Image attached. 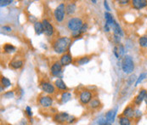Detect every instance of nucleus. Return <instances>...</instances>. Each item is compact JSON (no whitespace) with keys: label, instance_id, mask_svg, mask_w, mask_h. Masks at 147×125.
Segmentation results:
<instances>
[{"label":"nucleus","instance_id":"1","mask_svg":"<svg viewBox=\"0 0 147 125\" xmlns=\"http://www.w3.org/2000/svg\"><path fill=\"white\" fill-rule=\"evenodd\" d=\"M71 44V39L68 37H59L52 42V48L58 55H64L68 52Z\"/></svg>","mask_w":147,"mask_h":125},{"label":"nucleus","instance_id":"2","mask_svg":"<svg viewBox=\"0 0 147 125\" xmlns=\"http://www.w3.org/2000/svg\"><path fill=\"white\" fill-rule=\"evenodd\" d=\"M84 21L81 17L78 16H75V17H71L69 18L66 23L65 26L67 27V29L71 32H74V31H78L80 30L84 25Z\"/></svg>","mask_w":147,"mask_h":125},{"label":"nucleus","instance_id":"3","mask_svg":"<svg viewBox=\"0 0 147 125\" xmlns=\"http://www.w3.org/2000/svg\"><path fill=\"white\" fill-rule=\"evenodd\" d=\"M122 69L124 73L130 74L134 70V62L132 56L126 55L122 60Z\"/></svg>","mask_w":147,"mask_h":125},{"label":"nucleus","instance_id":"4","mask_svg":"<svg viewBox=\"0 0 147 125\" xmlns=\"http://www.w3.org/2000/svg\"><path fill=\"white\" fill-rule=\"evenodd\" d=\"M65 3H61L54 10L53 16L54 19L57 23H61L65 20Z\"/></svg>","mask_w":147,"mask_h":125},{"label":"nucleus","instance_id":"5","mask_svg":"<svg viewBox=\"0 0 147 125\" xmlns=\"http://www.w3.org/2000/svg\"><path fill=\"white\" fill-rule=\"evenodd\" d=\"M39 86H40L42 92L49 95H54L56 94L55 86L48 79H42L39 83Z\"/></svg>","mask_w":147,"mask_h":125},{"label":"nucleus","instance_id":"6","mask_svg":"<svg viewBox=\"0 0 147 125\" xmlns=\"http://www.w3.org/2000/svg\"><path fill=\"white\" fill-rule=\"evenodd\" d=\"M94 98V94L91 90L88 89H82L78 95V101L82 105H87Z\"/></svg>","mask_w":147,"mask_h":125},{"label":"nucleus","instance_id":"7","mask_svg":"<svg viewBox=\"0 0 147 125\" xmlns=\"http://www.w3.org/2000/svg\"><path fill=\"white\" fill-rule=\"evenodd\" d=\"M38 103L43 109H49L53 105L54 98L51 95L41 94L38 98Z\"/></svg>","mask_w":147,"mask_h":125},{"label":"nucleus","instance_id":"8","mask_svg":"<svg viewBox=\"0 0 147 125\" xmlns=\"http://www.w3.org/2000/svg\"><path fill=\"white\" fill-rule=\"evenodd\" d=\"M62 68H63V66L61 65V63L60 62V61H55V62L51 64V66H50L51 75L54 77H56L58 78H61Z\"/></svg>","mask_w":147,"mask_h":125},{"label":"nucleus","instance_id":"9","mask_svg":"<svg viewBox=\"0 0 147 125\" xmlns=\"http://www.w3.org/2000/svg\"><path fill=\"white\" fill-rule=\"evenodd\" d=\"M70 118V115L67 112H56L55 113V115L53 116V120L59 124H67L68 120Z\"/></svg>","mask_w":147,"mask_h":125},{"label":"nucleus","instance_id":"10","mask_svg":"<svg viewBox=\"0 0 147 125\" xmlns=\"http://www.w3.org/2000/svg\"><path fill=\"white\" fill-rule=\"evenodd\" d=\"M42 23L43 26V33L47 37H53L55 32V29L54 26L47 19H42Z\"/></svg>","mask_w":147,"mask_h":125},{"label":"nucleus","instance_id":"11","mask_svg":"<svg viewBox=\"0 0 147 125\" xmlns=\"http://www.w3.org/2000/svg\"><path fill=\"white\" fill-rule=\"evenodd\" d=\"M23 66H24V59L19 55L14 56L12 60L9 61V67H11L14 70H19Z\"/></svg>","mask_w":147,"mask_h":125},{"label":"nucleus","instance_id":"12","mask_svg":"<svg viewBox=\"0 0 147 125\" xmlns=\"http://www.w3.org/2000/svg\"><path fill=\"white\" fill-rule=\"evenodd\" d=\"M147 89H141L139 91L138 95L135 96V98H134V101H133L134 105V106H140V105H141V103H142V101H145Z\"/></svg>","mask_w":147,"mask_h":125},{"label":"nucleus","instance_id":"13","mask_svg":"<svg viewBox=\"0 0 147 125\" xmlns=\"http://www.w3.org/2000/svg\"><path fill=\"white\" fill-rule=\"evenodd\" d=\"M123 116L127 117L132 120H134V115H135V109H134V104L127 105L126 107L124 108L123 113H122Z\"/></svg>","mask_w":147,"mask_h":125},{"label":"nucleus","instance_id":"14","mask_svg":"<svg viewBox=\"0 0 147 125\" xmlns=\"http://www.w3.org/2000/svg\"><path fill=\"white\" fill-rule=\"evenodd\" d=\"M77 3L76 2H68L65 3V14L68 16H72L77 12Z\"/></svg>","mask_w":147,"mask_h":125},{"label":"nucleus","instance_id":"15","mask_svg":"<svg viewBox=\"0 0 147 125\" xmlns=\"http://www.w3.org/2000/svg\"><path fill=\"white\" fill-rule=\"evenodd\" d=\"M60 62L61 63V65L63 66H68L70 65L71 63L73 62V57L72 55H71V53L68 51L66 52L65 54L62 55L60 58Z\"/></svg>","mask_w":147,"mask_h":125},{"label":"nucleus","instance_id":"16","mask_svg":"<svg viewBox=\"0 0 147 125\" xmlns=\"http://www.w3.org/2000/svg\"><path fill=\"white\" fill-rule=\"evenodd\" d=\"M131 5L134 9H142L147 7V0H133L131 1Z\"/></svg>","mask_w":147,"mask_h":125},{"label":"nucleus","instance_id":"17","mask_svg":"<svg viewBox=\"0 0 147 125\" xmlns=\"http://www.w3.org/2000/svg\"><path fill=\"white\" fill-rule=\"evenodd\" d=\"M101 105H102L101 101L98 97H94L92 99V101L89 102V104L88 105V106L90 110H98L100 107H101Z\"/></svg>","mask_w":147,"mask_h":125},{"label":"nucleus","instance_id":"18","mask_svg":"<svg viewBox=\"0 0 147 125\" xmlns=\"http://www.w3.org/2000/svg\"><path fill=\"white\" fill-rule=\"evenodd\" d=\"M54 85L55 86L56 89L60 90V91H62V92H65V91H68V87L66 86V84L65 83L63 80L61 78H57L55 83H54Z\"/></svg>","mask_w":147,"mask_h":125},{"label":"nucleus","instance_id":"19","mask_svg":"<svg viewBox=\"0 0 147 125\" xmlns=\"http://www.w3.org/2000/svg\"><path fill=\"white\" fill-rule=\"evenodd\" d=\"M16 50H17L16 47H15L11 43H5L3 46V53H5L7 55H11V54L15 53Z\"/></svg>","mask_w":147,"mask_h":125},{"label":"nucleus","instance_id":"20","mask_svg":"<svg viewBox=\"0 0 147 125\" xmlns=\"http://www.w3.org/2000/svg\"><path fill=\"white\" fill-rule=\"evenodd\" d=\"M111 28H112V31H113V35L119 36V37H123V31H122L119 24H117V22L116 21L113 22V24L111 26Z\"/></svg>","mask_w":147,"mask_h":125},{"label":"nucleus","instance_id":"21","mask_svg":"<svg viewBox=\"0 0 147 125\" xmlns=\"http://www.w3.org/2000/svg\"><path fill=\"white\" fill-rule=\"evenodd\" d=\"M33 27L37 35H41L43 33V26H42V21H35Z\"/></svg>","mask_w":147,"mask_h":125},{"label":"nucleus","instance_id":"22","mask_svg":"<svg viewBox=\"0 0 147 125\" xmlns=\"http://www.w3.org/2000/svg\"><path fill=\"white\" fill-rule=\"evenodd\" d=\"M71 99V92H68V91H65V92H62L61 94V102L62 104H65L66 102H68Z\"/></svg>","mask_w":147,"mask_h":125},{"label":"nucleus","instance_id":"23","mask_svg":"<svg viewBox=\"0 0 147 125\" xmlns=\"http://www.w3.org/2000/svg\"><path fill=\"white\" fill-rule=\"evenodd\" d=\"M90 60H91L90 56H88V55H84V56L79 57L78 59H77V60L75 61V63H76L77 65H78V66H84L85 64L89 62Z\"/></svg>","mask_w":147,"mask_h":125},{"label":"nucleus","instance_id":"24","mask_svg":"<svg viewBox=\"0 0 147 125\" xmlns=\"http://www.w3.org/2000/svg\"><path fill=\"white\" fill-rule=\"evenodd\" d=\"M118 123L120 125H132V119L124 117L121 114L118 117Z\"/></svg>","mask_w":147,"mask_h":125},{"label":"nucleus","instance_id":"25","mask_svg":"<svg viewBox=\"0 0 147 125\" xmlns=\"http://www.w3.org/2000/svg\"><path fill=\"white\" fill-rule=\"evenodd\" d=\"M105 23L107 25H109L111 27L113 24V22L115 21V20L113 19V16L111 13L109 12H105Z\"/></svg>","mask_w":147,"mask_h":125},{"label":"nucleus","instance_id":"26","mask_svg":"<svg viewBox=\"0 0 147 125\" xmlns=\"http://www.w3.org/2000/svg\"><path fill=\"white\" fill-rule=\"evenodd\" d=\"M139 44L141 49H147V36H142L139 39Z\"/></svg>","mask_w":147,"mask_h":125},{"label":"nucleus","instance_id":"27","mask_svg":"<svg viewBox=\"0 0 147 125\" xmlns=\"http://www.w3.org/2000/svg\"><path fill=\"white\" fill-rule=\"evenodd\" d=\"M115 116H116V111L114 110H110L106 112L105 114V118L107 121H114V118H115Z\"/></svg>","mask_w":147,"mask_h":125},{"label":"nucleus","instance_id":"28","mask_svg":"<svg viewBox=\"0 0 147 125\" xmlns=\"http://www.w3.org/2000/svg\"><path fill=\"white\" fill-rule=\"evenodd\" d=\"M1 85L3 88H8L9 86H11V82L9 78H5L3 76H1Z\"/></svg>","mask_w":147,"mask_h":125},{"label":"nucleus","instance_id":"29","mask_svg":"<svg viewBox=\"0 0 147 125\" xmlns=\"http://www.w3.org/2000/svg\"><path fill=\"white\" fill-rule=\"evenodd\" d=\"M82 32L80 30H78V31H74V32H71V39H78L81 37L82 35Z\"/></svg>","mask_w":147,"mask_h":125},{"label":"nucleus","instance_id":"30","mask_svg":"<svg viewBox=\"0 0 147 125\" xmlns=\"http://www.w3.org/2000/svg\"><path fill=\"white\" fill-rule=\"evenodd\" d=\"M146 78V72H144V73H141V74L140 75V77L138 78V79H137V81H136V83H135V85H134V86H137L139 83H140L142 80H144Z\"/></svg>","mask_w":147,"mask_h":125},{"label":"nucleus","instance_id":"31","mask_svg":"<svg viewBox=\"0 0 147 125\" xmlns=\"http://www.w3.org/2000/svg\"><path fill=\"white\" fill-rule=\"evenodd\" d=\"M3 96L7 98V99H10V98H13L15 96V94H14V91H8Z\"/></svg>","mask_w":147,"mask_h":125},{"label":"nucleus","instance_id":"32","mask_svg":"<svg viewBox=\"0 0 147 125\" xmlns=\"http://www.w3.org/2000/svg\"><path fill=\"white\" fill-rule=\"evenodd\" d=\"M12 3L11 0H1L0 1V6L1 7H5L9 4H10Z\"/></svg>","mask_w":147,"mask_h":125},{"label":"nucleus","instance_id":"33","mask_svg":"<svg viewBox=\"0 0 147 125\" xmlns=\"http://www.w3.org/2000/svg\"><path fill=\"white\" fill-rule=\"evenodd\" d=\"M26 115H27L29 118H32V117L33 113H32V109H31L30 106H26Z\"/></svg>","mask_w":147,"mask_h":125},{"label":"nucleus","instance_id":"34","mask_svg":"<svg viewBox=\"0 0 147 125\" xmlns=\"http://www.w3.org/2000/svg\"><path fill=\"white\" fill-rule=\"evenodd\" d=\"M141 118V111L139 110H135V115H134V119H137V121H139Z\"/></svg>","mask_w":147,"mask_h":125},{"label":"nucleus","instance_id":"35","mask_svg":"<svg viewBox=\"0 0 147 125\" xmlns=\"http://www.w3.org/2000/svg\"><path fill=\"white\" fill-rule=\"evenodd\" d=\"M88 24L87 22H84L83 26H82V28L80 29V31L82 32V33H85L88 31Z\"/></svg>","mask_w":147,"mask_h":125},{"label":"nucleus","instance_id":"36","mask_svg":"<svg viewBox=\"0 0 147 125\" xmlns=\"http://www.w3.org/2000/svg\"><path fill=\"white\" fill-rule=\"evenodd\" d=\"M113 53H114V55H116V57H117V59L120 58V55H119V52H118V46H115V47H114Z\"/></svg>","mask_w":147,"mask_h":125},{"label":"nucleus","instance_id":"37","mask_svg":"<svg viewBox=\"0 0 147 125\" xmlns=\"http://www.w3.org/2000/svg\"><path fill=\"white\" fill-rule=\"evenodd\" d=\"M117 3L120 5H127V4H129L131 3V1H128V0H119V1H117Z\"/></svg>","mask_w":147,"mask_h":125},{"label":"nucleus","instance_id":"38","mask_svg":"<svg viewBox=\"0 0 147 125\" xmlns=\"http://www.w3.org/2000/svg\"><path fill=\"white\" fill-rule=\"evenodd\" d=\"M74 121H76V118H75V117H73V116H70V118H69V120H68L67 124H72Z\"/></svg>","mask_w":147,"mask_h":125},{"label":"nucleus","instance_id":"39","mask_svg":"<svg viewBox=\"0 0 147 125\" xmlns=\"http://www.w3.org/2000/svg\"><path fill=\"white\" fill-rule=\"evenodd\" d=\"M2 29H3V31H5V32H11V28H10L9 26H3Z\"/></svg>","mask_w":147,"mask_h":125},{"label":"nucleus","instance_id":"40","mask_svg":"<svg viewBox=\"0 0 147 125\" xmlns=\"http://www.w3.org/2000/svg\"><path fill=\"white\" fill-rule=\"evenodd\" d=\"M104 5H105V8H106V10L110 11V8H109V6H108V3H107V1H104Z\"/></svg>","mask_w":147,"mask_h":125},{"label":"nucleus","instance_id":"41","mask_svg":"<svg viewBox=\"0 0 147 125\" xmlns=\"http://www.w3.org/2000/svg\"><path fill=\"white\" fill-rule=\"evenodd\" d=\"M100 125H111V124H110V123H108V122H105V123H103V124H101Z\"/></svg>","mask_w":147,"mask_h":125},{"label":"nucleus","instance_id":"42","mask_svg":"<svg viewBox=\"0 0 147 125\" xmlns=\"http://www.w3.org/2000/svg\"><path fill=\"white\" fill-rule=\"evenodd\" d=\"M145 102H146V109H147V95L146 96V99H145Z\"/></svg>","mask_w":147,"mask_h":125},{"label":"nucleus","instance_id":"43","mask_svg":"<svg viewBox=\"0 0 147 125\" xmlns=\"http://www.w3.org/2000/svg\"><path fill=\"white\" fill-rule=\"evenodd\" d=\"M92 3H97V1H94V0H93V1H91Z\"/></svg>","mask_w":147,"mask_h":125}]
</instances>
